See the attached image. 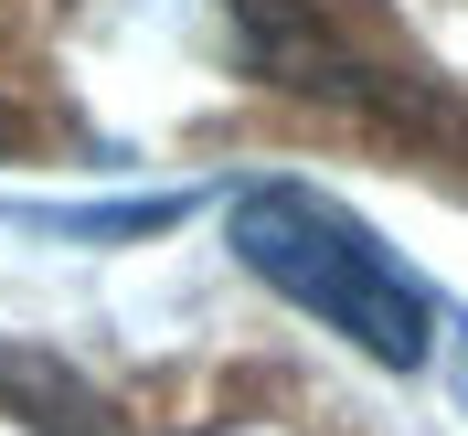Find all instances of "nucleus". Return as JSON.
Segmentation results:
<instances>
[{
    "label": "nucleus",
    "instance_id": "obj_1",
    "mask_svg": "<svg viewBox=\"0 0 468 436\" xmlns=\"http://www.w3.org/2000/svg\"><path fill=\"white\" fill-rule=\"evenodd\" d=\"M234 256L256 266L277 298H298L309 320H330L341 341H362L373 362H394V373L426 362V341H437L426 288H415V277L383 256L341 203L298 192V181H266V192L234 203Z\"/></svg>",
    "mask_w": 468,
    "mask_h": 436
}]
</instances>
